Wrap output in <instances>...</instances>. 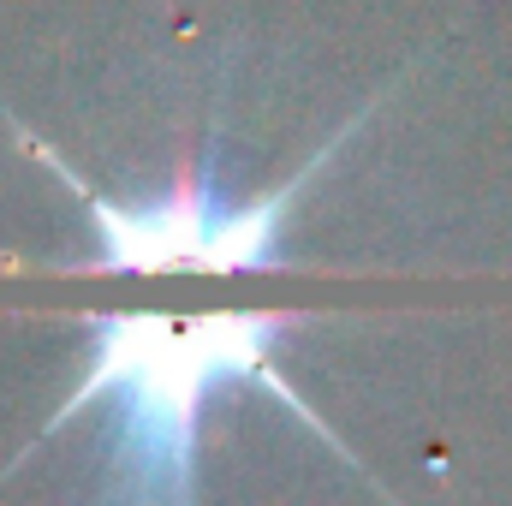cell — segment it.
Instances as JSON below:
<instances>
[{
    "mask_svg": "<svg viewBox=\"0 0 512 506\" xmlns=\"http://www.w3.org/2000/svg\"><path fill=\"white\" fill-rule=\"evenodd\" d=\"M292 334V316H203V322H167V316H102L90 328V358L84 376L72 387L66 411L54 417L72 423L90 399H114V465H120V489L143 501H179L191 495V471H197V429H203V405L209 393L233 387V381H262L274 399L292 405V417H304L310 429L328 435V423H316V411L286 387L274 370V346Z\"/></svg>",
    "mask_w": 512,
    "mask_h": 506,
    "instance_id": "cell-1",
    "label": "cell"
},
{
    "mask_svg": "<svg viewBox=\"0 0 512 506\" xmlns=\"http://www.w3.org/2000/svg\"><path fill=\"white\" fill-rule=\"evenodd\" d=\"M352 131H358V120L340 131L328 149H316V161H310L304 173H292L280 191H262L251 203H233V197L221 191L215 155L191 161V167L167 185V197L120 209V203L84 191V179H78L48 143H30V149H42V155L60 167V179L84 197V215H90V233H96V256H90V262H96L102 274H167V268L239 274V268H268V262H274L292 203L310 191V179L334 161V149H340Z\"/></svg>",
    "mask_w": 512,
    "mask_h": 506,
    "instance_id": "cell-2",
    "label": "cell"
}]
</instances>
